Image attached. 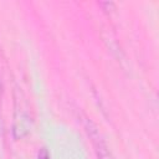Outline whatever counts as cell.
Here are the masks:
<instances>
[{
    "label": "cell",
    "mask_w": 159,
    "mask_h": 159,
    "mask_svg": "<svg viewBox=\"0 0 159 159\" xmlns=\"http://www.w3.org/2000/svg\"><path fill=\"white\" fill-rule=\"evenodd\" d=\"M0 98H1V82H0Z\"/></svg>",
    "instance_id": "3957f363"
},
{
    "label": "cell",
    "mask_w": 159,
    "mask_h": 159,
    "mask_svg": "<svg viewBox=\"0 0 159 159\" xmlns=\"http://www.w3.org/2000/svg\"><path fill=\"white\" fill-rule=\"evenodd\" d=\"M37 159H50L48 152H47L45 148H42V149L39 152V154H37Z\"/></svg>",
    "instance_id": "7a4b0ae2"
},
{
    "label": "cell",
    "mask_w": 159,
    "mask_h": 159,
    "mask_svg": "<svg viewBox=\"0 0 159 159\" xmlns=\"http://www.w3.org/2000/svg\"><path fill=\"white\" fill-rule=\"evenodd\" d=\"M83 125H84V130H86L88 138L92 142V145L94 148L97 158L98 159H114L107 143H106V140L103 139L102 134L99 133L97 125L88 118L83 119Z\"/></svg>",
    "instance_id": "6da1fadb"
}]
</instances>
